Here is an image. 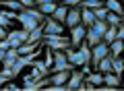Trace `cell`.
Listing matches in <instances>:
<instances>
[{
  "instance_id": "f35d334b",
  "label": "cell",
  "mask_w": 124,
  "mask_h": 91,
  "mask_svg": "<svg viewBox=\"0 0 124 91\" xmlns=\"http://www.w3.org/2000/svg\"><path fill=\"white\" fill-rule=\"evenodd\" d=\"M120 2H124V0H120Z\"/></svg>"
},
{
  "instance_id": "3957f363",
  "label": "cell",
  "mask_w": 124,
  "mask_h": 91,
  "mask_svg": "<svg viewBox=\"0 0 124 91\" xmlns=\"http://www.w3.org/2000/svg\"><path fill=\"white\" fill-rule=\"evenodd\" d=\"M81 23H83L81 6H68V15H66V21H64V25H66L68 29H72V27L81 25Z\"/></svg>"
},
{
  "instance_id": "f1b7e54d",
  "label": "cell",
  "mask_w": 124,
  "mask_h": 91,
  "mask_svg": "<svg viewBox=\"0 0 124 91\" xmlns=\"http://www.w3.org/2000/svg\"><path fill=\"white\" fill-rule=\"evenodd\" d=\"M2 89H4V91H21V87H19V85H15L13 81H8L6 85H2Z\"/></svg>"
},
{
  "instance_id": "d590c367",
  "label": "cell",
  "mask_w": 124,
  "mask_h": 91,
  "mask_svg": "<svg viewBox=\"0 0 124 91\" xmlns=\"http://www.w3.org/2000/svg\"><path fill=\"white\" fill-rule=\"evenodd\" d=\"M120 89H124V79H122V87H120Z\"/></svg>"
},
{
  "instance_id": "4fadbf2b",
  "label": "cell",
  "mask_w": 124,
  "mask_h": 91,
  "mask_svg": "<svg viewBox=\"0 0 124 91\" xmlns=\"http://www.w3.org/2000/svg\"><path fill=\"white\" fill-rule=\"evenodd\" d=\"M112 60H114L112 54L103 56L101 60H99V64H97V70H99V73H110V70H112Z\"/></svg>"
},
{
  "instance_id": "e575fe53",
  "label": "cell",
  "mask_w": 124,
  "mask_h": 91,
  "mask_svg": "<svg viewBox=\"0 0 124 91\" xmlns=\"http://www.w3.org/2000/svg\"><path fill=\"white\" fill-rule=\"evenodd\" d=\"M4 58H6V52H4V50H0V62L4 60Z\"/></svg>"
},
{
  "instance_id": "83f0119b",
  "label": "cell",
  "mask_w": 124,
  "mask_h": 91,
  "mask_svg": "<svg viewBox=\"0 0 124 91\" xmlns=\"http://www.w3.org/2000/svg\"><path fill=\"white\" fill-rule=\"evenodd\" d=\"M93 13H95V17H97V19H103V21H106L110 10H108V6H99V8H95Z\"/></svg>"
},
{
  "instance_id": "836d02e7",
  "label": "cell",
  "mask_w": 124,
  "mask_h": 91,
  "mask_svg": "<svg viewBox=\"0 0 124 91\" xmlns=\"http://www.w3.org/2000/svg\"><path fill=\"white\" fill-rule=\"evenodd\" d=\"M46 2H56V0H35V6L37 4H46Z\"/></svg>"
},
{
  "instance_id": "52a82bcc",
  "label": "cell",
  "mask_w": 124,
  "mask_h": 91,
  "mask_svg": "<svg viewBox=\"0 0 124 91\" xmlns=\"http://www.w3.org/2000/svg\"><path fill=\"white\" fill-rule=\"evenodd\" d=\"M64 27H66V25H62V23H58L56 19L48 17V19H46L44 33H48V35H54V33H64Z\"/></svg>"
},
{
  "instance_id": "5b68a950",
  "label": "cell",
  "mask_w": 124,
  "mask_h": 91,
  "mask_svg": "<svg viewBox=\"0 0 124 91\" xmlns=\"http://www.w3.org/2000/svg\"><path fill=\"white\" fill-rule=\"evenodd\" d=\"M27 35H29V31H25V29H13V31H8L10 46H13V48H19L21 43L27 41Z\"/></svg>"
},
{
  "instance_id": "ffe728a7",
  "label": "cell",
  "mask_w": 124,
  "mask_h": 91,
  "mask_svg": "<svg viewBox=\"0 0 124 91\" xmlns=\"http://www.w3.org/2000/svg\"><path fill=\"white\" fill-rule=\"evenodd\" d=\"M87 79H89V81H91V83H93V85H95V87L103 85V73H99V70H95V73H93V70H91V73L87 74Z\"/></svg>"
},
{
  "instance_id": "f546056e",
  "label": "cell",
  "mask_w": 124,
  "mask_h": 91,
  "mask_svg": "<svg viewBox=\"0 0 124 91\" xmlns=\"http://www.w3.org/2000/svg\"><path fill=\"white\" fill-rule=\"evenodd\" d=\"M8 81H13V79H8L4 73H2V70H0V87H2V85H6Z\"/></svg>"
},
{
  "instance_id": "e0dca14e",
  "label": "cell",
  "mask_w": 124,
  "mask_h": 91,
  "mask_svg": "<svg viewBox=\"0 0 124 91\" xmlns=\"http://www.w3.org/2000/svg\"><path fill=\"white\" fill-rule=\"evenodd\" d=\"M37 8H39L41 13L46 15V17H52L54 10L58 8V4H56V2H46V4H37Z\"/></svg>"
},
{
  "instance_id": "277c9868",
  "label": "cell",
  "mask_w": 124,
  "mask_h": 91,
  "mask_svg": "<svg viewBox=\"0 0 124 91\" xmlns=\"http://www.w3.org/2000/svg\"><path fill=\"white\" fill-rule=\"evenodd\" d=\"M17 21L21 23V29H25V31H33L37 25H39L41 21H37L35 17H31V15H27V13H17Z\"/></svg>"
},
{
  "instance_id": "4dcf8cb0",
  "label": "cell",
  "mask_w": 124,
  "mask_h": 91,
  "mask_svg": "<svg viewBox=\"0 0 124 91\" xmlns=\"http://www.w3.org/2000/svg\"><path fill=\"white\" fill-rule=\"evenodd\" d=\"M116 39H124V25L118 27V35H116Z\"/></svg>"
},
{
  "instance_id": "cb8c5ba5",
  "label": "cell",
  "mask_w": 124,
  "mask_h": 91,
  "mask_svg": "<svg viewBox=\"0 0 124 91\" xmlns=\"http://www.w3.org/2000/svg\"><path fill=\"white\" fill-rule=\"evenodd\" d=\"M95 89H97V87L93 85V83L89 81L87 77H85L83 81H81V85H79V91H95Z\"/></svg>"
},
{
  "instance_id": "484cf974",
  "label": "cell",
  "mask_w": 124,
  "mask_h": 91,
  "mask_svg": "<svg viewBox=\"0 0 124 91\" xmlns=\"http://www.w3.org/2000/svg\"><path fill=\"white\" fill-rule=\"evenodd\" d=\"M44 60H46V64H48L50 68L54 66V50L50 48V46H46V58H44Z\"/></svg>"
},
{
  "instance_id": "30bf717a",
  "label": "cell",
  "mask_w": 124,
  "mask_h": 91,
  "mask_svg": "<svg viewBox=\"0 0 124 91\" xmlns=\"http://www.w3.org/2000/svg\"><path fill=\"white\" fill-rule=\"evenodd\" d=\"M103 83H106V85H110V87H122V77H118V74L116 73H103Z\"/></svg>"
},
{
  "instance_id": "9c48e42d",
  "label": "cell",
  "mask_w": 124,
  "mask_h": 91,
  "mask_svg": "<svg viewBox=\"0 0 124 91\" xmlns=\"http://www.w3.org/2000/svg\"><path fill=\"white\" fill-rule=\"evenodd\" d=\"M85 37H87V43L91 46V48H93V46H97L99 41H103V35H101V33H97L93 25H91V27H87V35H85Z\"/></svg>"
},
{
  "instance_id": "1f68e13d",
  "label": "cell",
  "mask_w": 124,
  "mask_h": 91,
  "mask_svg": "<svg viewBox=\"0 0 124 91\" xmlns=\"http://www.w3.org/2000/svg\"><path fill=\"white\" fill-rule=\"evenodd\" d=\"M21 4H25V6H35V0H19Z\"/></svg>"
},
{
  "instance_id": "d6a6232c",
  "label": "cell",
  "mask_w": 124,
  "mask_h": 91,
  "mask_svg": "<svg viewBox=\"0 0 124 91\" xmlns=\"http://www.w3.org/2000/svg\"><path fill=\"white\" fill-rule=\"evenodd\" d=\"M8 37V31H6V27H0V39Z\"/></svg>"
},
{
  "instance_id": "2e32d148",
  "label": "cell",
  "mask_w": 124,
  "mask_h": 91,
  "mask_svg": "<svg viewBox=\"0 0 124 91\" xmlns=\"http://www.w3.org/2000/svg\"><path fill=\"white\" fill-rule=\"evenodd\" d=\"M41 43V41H39ZM39 43H21L19 46V56H25V54H31V52H35L37 48H39Z\"/></svg>"
},
{
  "instance_id": "9a60e30c",
  "label": "cell",
  "mask_w": 124,
  "mask_h": 91,
  "mask_svg": "<svg viewBox=\"0 0 124 91\" xmlns=\"http://www.w3.org/2000/svg\"><path fill=\"white\" fill-rule=\"evenodd\" d=\"M106 6H108V10H112V13L120 15V17L124 15V6L120 4V0H106Z\"/></svg>"
},
{
  "instance_id": "7402d4cb",
  "label": "cell",
  "mask_w": 124,
  "mask_h": 91,
  "mask_svg": "<svg viewBox=\"0 0 124 91\" xmlns=\"http://www.w3.org/2000/svg\"><path fill=\"white\" fill-rule=\"evenodd\" d=\"M106 21L110 23L112 27H120V25H122V17H120V15H116V13H112V10L108 13V19H106Z\"/></svg>"
},
{
  "instance_id": "ac0fdd59",
  "label": "cell",
  "mask_w": 124,
  "mask_h": 91,
  "mask_svg": "<svg viewBox=\"0 0 124 91\" xmlns=\"http://www.w3.org/2000/svg\"><path fill=\"white\" fill-rule=\"evenodd\" d=\"M112 73H116L118 77H122V74H124V60L120 56L112 60Z\"/></svg>"
},
{
  "instance_id": "5bb4252c",
  "label": "cell",
  "mask_w": 124,
  "mask_h": 91,
  "mask_svg": "<svg viewBox=\"0 0 124 91\" xmlns=\"http://www.w3.org/2000/svg\"><path fill=\"white\" fill-rule=\"evenodd\" d=\"M81 15H83V25H87V27H91L97 21V17H95V13L91 8H81Z\"/></svg>"
},
{
  "instance_id": "4316f807",
  "label": "cell",
  "mask_w": 124,
  "mask_h": 91,
  "mask_svg": "<svg viewBox=\"0 0 124 91\" xmlns=\"http://www.w3.org/2000/svg\"><path fill=\"white\" fill-rule=\"evenodd\" d=\"M0 27H10V19L6 17V8H0Z\"/></svg>"
},
{
  "instance_id": "74e56055",
  "label": "cell",
  "mask_w": 124,
  "mask_h": 91,
  "mask_svg": "<svg viewBox=\"0 0 124 91\" xmlns=\"http://www.w3.org/2000/svg\"><path fill=\"white\" fill-rule=\"evenodd\" d=\"M101 2H106V0H101Z\"/></svg>"
},
{
  "instance_id": "7a4b0ae2",
  "label": "cell",
  "mask_w": 124,
  "mask_h": 91,
  "mask_svg": "<svg viewBox=\"0 0 124 91\" xmlns=\"http://www.w3.org/2000/svg\"><path fill=\"white\" fill-rule=\"evenodd\" d=\"M85 35H87V25H83V23L70 29V46H72L75 50L85 41Z\"/></svg>"
},
{
  "instance_id": "8d00e7d4",
  "label": "cell",
  "mask_w": 124,
  "mask_h": 91,
  "mask_svg": "<svg viewBox=\"0 0 124 91\" xmlns=\"http://www.w3.org/2000/svg\"><path fill=\"white\" fill-rule=\"evenodd\" d=\"M122 25H124V15H122Z\"/></svg>"
},
{
  "instance_id": "44dd1931",
  "label": "cell",
  "mask_w": 124,
  "mask_h": 91,
  "mask_svg": "<svg viewBox=\"0 0 124 91\" xmlns=\"http://www.w3.org/2000/svg\"><path fill=\"white\" fill-rule=\"evenodd\" d=\"M93 27H95V31H97V33L106 35V31L110 29V23H108V21H103V19H97V21L93 23Z\"/></svg>"
},
{
  "instance_id": "d6986e66",
  "label": "cell",
  "mask_w": 124,
  "mask_h": 91,
  "mask_svg": "<svg viewBox=\"0 0 124 91\" xmlns=\"http://www.w3.org/2000/svg\"><path fill=\"white\" fill-rule=\"evenodd\" d=\"M0 4H4V8H8V10H17V13H21V10L25 8V4H21L19 0H4V2H0Z\"/></svg>"
},
{
  "instance_id": "8992f818",
  "label": "cell",
  "mask_w": 124,
  "mask_h": 91,
  "mask_svg": "<svg viewBox=\"0 0 124 91\" xmlns=\"http://www.w3.org/2000/svg\"><path fill=\"white\" fill-rule=\"evenodd\" d=\"M87 77V74L83 73V70H72L70 73V77H68V81H66V91H77L79 89V85H81V81Z\"/></svg>"
},
{
  "instance_id": "6da1fadb",
  "label": "cell",
  "mask_w": 124,
  "mask_h": 91,
  "mask_svg": "<svg viewBox=\"0 0 124 91\" xmlns=\"http://www.w3.org/2000/svg\"><path fill=\"white\" fill-rule=\"evenodd\" d=\"M93 56H91V66H93V70H97V64H99V60H101L103 56H108L110 54V43H106V41H99L97 46H93Z\"/></svg>"
},
{
  "instance_id": "8fae6325",
  "label": "cell",
  "mask_w": 124,
  "mask_h": 91,
  "mask_svg": "<svg viewBox=\"0 0 124 91\" xmlns=\"http://www.w3.org/2000/svg\"><path fill=\"white\" fill-rule=\"evenodd\" d=\"M66 15H68V6L66 4H58V8L54 10V15H52V19H56L58 23H62V25H64V21H66Z\"/></svg>"
},
{
  "instance_id": "ba28073f",
  "label": "cell",
  "mask_w": 124,
  "mask_h": 91,
  "mask_svg": "<svg viewBox=\"0 0 124 91\" xmlns=\"http://www.w3.org/2000/svg\"><path fill=\"white\" fill-rule=\"evenodd\" d=\"M72 70H58V73H52V77H50V83L52 85H66L68 77H70Z\"/></svg>"
},
{
  "instance_id": "ab89813d",
  "label": "cell",
  "mask_w": 124,
  "mask_h": 91,
  "mask_svg": "<svg viewBox=\"0 0 124 91\" xmlns=\"http://www.w3.org/2000/svg\"><path fill=\"white\" fill-rule=\"evenodd\" d=\"M0 70H2V68H0Z\"/></svg>"
},
{
  "instance_id": "603a6c76",
  "label": "cell",
  "mask_w": 124,
  "mask_h": 91,
  "mask_svg": "<svg viewBox=\"0 0 124 91\" xmlns=\"http://www.w3.org/2000/svg\"><path fill=\"white\" fill-rule=\"evenodd\" d=\"M116 35H118V27H112V25H110V29H108L106 35H103V41H106V43H112V41L116 39Z\"/></svg>"
},
{
  "instance_id": "7c38bea8",
  "label": "cell",
  "mask_w": 124,
  "mask_h": 91,
  "mask_svg": "<svg viewBox=\"0 0 124 91\" xmlns=\"http://www.w3.org/2000/svg\"><path fill=\"white\" fill-rule=\"evenodd\" d=\"M110 54L114 58H118L120 54H124V39H114L110 43Z\"/></svg>"
},
{
  "instance_id": "d4e9b609",
  "label": "cell",
  "mask_w": 124,
  "mask_h": 91,
  "mask_svg": "<svg viewBox=\"0 0 124 91\" xmlns=\"http://www.w3.org/2000/svg\"><path fill=\"white\" fill-rule=\"evenodd\" d=\"M54 62H68V54L64 50H54Z\"/></svg>"
}]
</instances>
